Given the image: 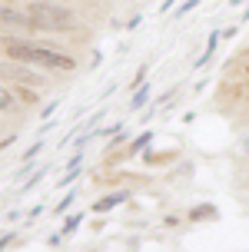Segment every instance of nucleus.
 Returning a JSON list of instances; mask_svg holds the SVG:
<instances>
[{
  "label": "nucleus",
  "instance_id": "f257e3e1",
  "mask_svg": "<svg viewBox=\"0 0 249 252\" xmlns=\"http://www.w3.org/2000/svg\"><path fill=\"white\" fill-rule=\"evenodd\" d=\"M10 60L27 63V66H47V70H73V57H67L57 47L37 43V40H7L3 43Z\"/></svg>",
  "mask_w": 249,
  "mask_h": 252
},
{
  "label": "nucleus",
  "instance_id": "f03ea898",
  "mask_svg": "<svg viewBox=\"0 0 249 252\" xmlns=\"http://www.w3.org/2000/svg\"><path fill=\"white\" fill-rule=\"evenodd\" d=\"M27 17H30L34 30H47V33H67V30L76 27L73 10H67L60 3H50V0H37V3L27 10Z\"/></svg>",
  "mask_w": 249,
  "mask_h": 252
},
{
  "label": "nucleus",
  "instance_id": "7ed1b4c3",
  "mask_svg": "<svg viewBox=\"0 0 249 252\" xmlns=\"http://www.w3.org/2000/svg\"><path fill=\"white\" fill-rule=\"evenodd\" d=\"M0 27H3V30H34L30 17L20 13V10H13V7H7V3H0Z\"/></svg>",
  "mask_w": 249,
  "mask_h": 252
},
{
  "label": "nucleus",
  "instance_id": "20e7f679",
  "mask_svg": "<svg viewBox=\"0 0 249 252\" xmlns=\"http://www.w3.org/2000/svg\"><path fill=\"white\" fill-rule=\"evenodd\" d=\"M120 202H126V192H110V196H103L100 202H93V213H110V209H116Z\"/></svg>",
  "mask_w": 249,
  "mask_h": 252
},
{
  "label": "nucleus",
  "instance_id": "39448f33",
  "mask_svg": "<svg viewBox=\"0 0 249 252\" xmlns=\"http://www.w3.org/2000/svg\"><path fill=\"white\" fill-rule=\"evenodd\" d=\"M0 73H7V76H13V80H24V83H30V87H37V83H40V76H34V73H27L24 66H0Z\"/></svg>",
  "mask_w": 249,
  "mask_h": 252
},
{
  "label": "nucleus",
  "instance_id": "423d86ee",
  "mask_svg": "<svg viewBox=\"0 0 249 252\" xmlns=\"http://www.w3.org/2000/svg\"><path fill=\"white\" fill-rule=\"evenodd\" d=\"M149 143H153V133H140L133 143H130V150H126V156H140V153L146 150Z\"/></svg>",
  "mask_w": 249,
  "mask_h": 252
},
{
  "label": "nucleus",
  "instance_id": "0eeeda50",
  "mask_svg": "<svg viewBox=\"0 0 249 252\" xmlns=\"http://www.w3.org/2000/svg\"><path fill=\"white\" fill-rule=\"evenodd\" d=\"M149 93H153V90H149L146 83H140L137 93H133V100H130V106H133V110H143V106L149 103Z\"/></svg>",
  "mask_w": 249,
  "mask_h": 252
},
{
  "label": "nucleus",
  "instance_id": "6e6552de",
  "mask_svg": "<svg viewBox=\"0 0 249 252\" xmlns=\"http://www.w3.org/2000/svg\"><path fill=\"white\" fill-rule=\"evenodd\" d=\"M219 37H223L219 30H213V33H210V40H206V50H203V57L196 60V66H203V63H206V60L213 57V53H216V43H219Z\"/></svg>",
  "mask_w": 249,
  "mask_h": 252
},
{
  "label": "nucleus",
  "instance_id": "1a4fd4ad",
  "mask_svg": "<svg viewBox=\"0 0 249 252\" xmlns=\"http://www.w3.org/2000/svg\"><path fill=\"white\" fill-rule=\"evenodd\" d=\"M0 110H3V113L17 110V96H13V90H7L3 83H0Z\"/></svg>",
  "mask_w": 249,
  "mask_h": 252
},
{
  "label": "nucleus",
  "instance_id": "9d476101",
  "mask_svg": "<svg viewBox=\"0 0 249 252\" xmlns=\"http://www.w3.org/2000/svg\"><path fill=\"white\" fill-rule=\"evenodd\" d=\"M80 222H83V216H80V213H73V216H70V219H67V222H63L60 236H73V232H76V226H80Z\"/></svg>",
  "mask_w": 249,
  "mask_h": 252
},
{
  "label": "nucleus",
  "instance_id": "9b49d317",
  "mask_svg": "<svg viewBox=\"0 0 249 252\" xmlns=\"http://www.w3.org/2000/svg\"><path fill=\"white\" fill-rule=\"evenodd\" d=\"M13 96H20V100H24V103H37V93H34V90H30V87H20V83L13 87Z\"/></svg>",
  "mask_w": 249,
  "mask_h": 252
},
{
  "label": "nucleus",
  "instance_id": "f8f14e48",
  "mask_svg": "<svg viewBox=\"0 0 249 252\" xmlns=\"http://www.w3.org/2000/svg\"><path fill=\"white\" fill-rule=\"evenodd\" d=\"M43 176H47V169H37V176H30V179H27L24 186H20V192H27V189H34V186H37V183H40Z\"/></svg>",
  "mask_w": 249,
  "mask_h": 252
},
{
  "label": "nucleus",
  "instance_id": "ddd939ff",
  "mask_svg": "<svg viewBox=\"0 0 249 252\" xmlns=\"http://www.w3.org/2000/svg\"><path fill=\"white\" fill-rule=\"evenodd\" d=\"M189 216H193V219H203V216H210V219H213V216H216V209H213V206H196V209H193Z\"/></svg>",
  "mask_w": 249,
  "mask_h": 252
},
{
  "label": "nucleus",
  "instance_id": "4468645a",
  "mask_svg": "<svg viewBox=\"0 0 249 252\" xmlns=\"http://www.w3.org/2000/svg\"><path fill=\"white\" fill-rule=\"evenodd\" d=\"M196 7H199V0H186V3L176 10V17H186V13H189V10H196Z\"/></svg>",
  "mask_w": 249,
  "mask_h": 252
},
{
  "label": "nucleus",
  "instance_id": "2eb2a0df",
  "mask_svg": "<svg viewBox=\"0 0 249 252\" xmlns=\"http://www.w3.org/2000/svg\"><path fill=\"white\" fill-rule=\"evenodd\" d=\"M70 202H73V196H63V199L53 206V213H67V209H70Z\"/></svg>",
  "mask_w": 249,
  "mask_h": 252
},
{
  "label": "nucleus",
  "instance_id": "dca6fc26",
  "mask_svg": "<svg viewBox=\"0 0 249 252\" xmlns=\"http://www.w3.org/2000/svg\"><path fill=\"white\" fill-rule=\"evenodd\" d=\"M40 150H43V143H34V146H30V150L24 153V163H30V159H34V156H37Z\"/></svg>",
  "mask_w": 249,
  "mask_h": 252
},
{
  "label": "nucleus",
  "instance_id": "f3484780",
  "mask_svg": "<svg viewBox=\"0 0 249 252\" xmlns=\"http://www.w3.org/2000/svg\"><path fill=\"white\" fill-rule=\"evenodd\" d=\"M13 239H17V232H7V236H3V239H0V252L7 249V246H10V242H13Z\"/></svg>",
  "mask_w": 249,
  "mask_h": 252
},
{
  "label": "nucleus",
  "instance_id": "a211bd4d",
  "mask_svg": "<svg viewBox=\"0 0 249 252\" xmlns=\"http://www.w3.org/2000/svg\"><path fill=\"white\" fill-rule=\"evenodd\" d=\"M173 3H176V0H163V7H160V10L166 13V10H170V7H173Z\"/></svg>",
  "mask_w": 249,
  "mask_h": 252
},
{
  "label": "nucleus",
  "instance_id": "6ab92c4d",
  "mask_svg": "<svg viewBox=\"0 0 249 252\" xmlns=\"http://www.w3.org/2000/svg\"><path fill=\"white\" fill-rule=\"evenodd\" d=\"M239 3H246V0H233V7H239Z\"/></svg>",
  "mask_w": 249,
  "mask_h": 252
},
{
  "label": "nucleus",
  "instance_id": "aec40b11",
  "mask_svg": "<svg viewBox=\"0 0 249 252\" xmlns=\"http://www.w3.org/2000/svg\"><path fill=\"white\" fill-rule=\"evenodd\" d=\"M246 73H249V66H246Z\"/></svg>",
  "mask_w": 249,
  "mask_h": 252
}]
</instances>
